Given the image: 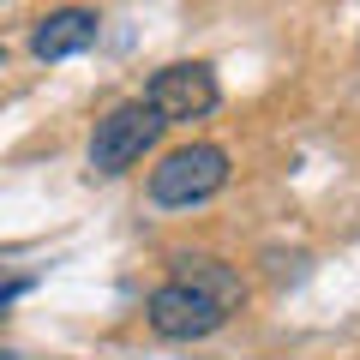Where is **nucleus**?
<instances>
[{
	"label": "nucleus",
	"mask_w": 360,
	"mask_h": 360,
	"mask_svg": "<svg viewBox=\"0 0 360 360\" xmlns=\"http://www.w3.org/2000/svg\"><path fill=\"white\" fill-rule=\"evenodd\" d=\"M222 186H229V150H222V144H180V150H168L162 162L150 168V198L168 205V210L205 205Z\"/></svg>",
	"instance_id": "obj_1"
},
{
	"label": "nucleus",
	"mask_w": 360,
	"mask_h": 360,
	"mask_svg": "<svg viewBox=\"0 0 360 360\" xmlns=\"http://www.w3.org/2000/svg\"><path fill=\"white\" fill-rule=\"evenodd\" d=\"M156 139H162V120L144 108V96L139 103H120V108H108V115L96 120V132H90V168H96V174H127Z\"/></svg>",
	"instance_id": "obj_2"
},
{
	"label": "nucleus",
	"mask_w": 360,
	"mask_h": 360,
	"mask_svg": "<svg viewBox=\"0 0 360 360\" xmlns=\"http://www.w3.org/2000/svg\"><path fill=\"white\" fill-rule=\"evenodd\" d=\"M217 103H222L217 72H210V66H198V60L162 66V72L144 84V108H150L162 127H174V120H205Z\"/></svg>",
	"instance_id": "obj_3"
},
{
	"label": "nucleus",
	"mask_w": 360,
	"mask_h": 360,
	"mask_svg": "<svg viewBox=\"0 0 360 360\" xmlns=\"http://www.w3.org/2000/svg\"><path fill=\"white\" fill-rule=\"evenodd\" d=\"M144 319H150V330L168 336V342H198V336H210L229 312H222L210 295H198L193 283H162L150 300H144Z\"/></svg>",
	"instance_id": "obj_4"
},
{
	"label": "nucleus",
	"mask_w": 360,
	"mask_h": 360,
	"mask_svg": "<svg viewBox=\"0 0 360 360\" xmlns=\"http://www.w3.org/2000/svg\"><path fill=\"white\" fill-rule=\"evenodd\" d=\"M96 37H103V18L90 13V6H60V13L37 18V30H30V54H37V60H66V54L96 49Z\"/></svg>",
	"instance_id": "obj_5"
},
{
	"label": "nucleus",
	"mask_w": 360,
	"mask_h": 360,
	"mask_svg": "<svg viewBox=\"0 0 360 360\" xmlns=\"http://www.w3.org/2000/svg\"><path fill=\"white\" fill-rule=\"evenodd\" d=\"M174 283H193L198 295H210L222 312L246 300V283H240V270H229L222 258H205V252H174Z\"/></svg>",
	"instance_id": "obj_6"
},
{
	"label": "nucleus",
	"mask_w": 360,
	"mask_h": 360,
	"mask_svg": "<svg viewBox=\"0 0 360 360\" xmlns=\"http://www.w3.org/2000/svg\"><path fill=\"white\" fill-rule=\"evenodd\" d=\"M25 288H30V283H25V276H13V283H0V312L13 307V300H18V295H25Z\"/></svg>",
	"instance_id": "obj_7"
},
{
	"label": "nucleus",
	"mask_w": 360,
	"mask_h": 360,
	"mask_svg": "<svg viewBox=\"0 0 360 360\" xmlns=\"http://www.w3.org/2000/svg\"><path fill=\"white\" fill-rule=\"evenodd\" d=\"M0 72H6V54H0Z\"/></svg>",
	"instance_id": "obj_8"
}]
</instances>
